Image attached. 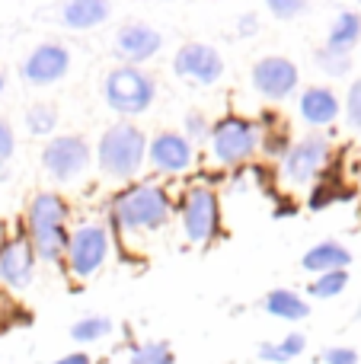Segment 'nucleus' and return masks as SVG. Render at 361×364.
<instances>
[{
  "label": "nucleus",
  "mask_w": 361,
  "mask_h": 364,
  "mask_svg": "<svg viewBox=\"0 0 361 364\" xmlns=\"http://www.w3.org/2000/svg\"><path fill=\"white\" fill-rule=\"evenodd\" d=\"M259 29V19H256V13H247V16L240 19V26H237V32L240 36H249V32H256Z\"/></svg>",
  "instance_id": "nucleus-32"
},
{
  "label": "nucleus",
  "mask_w": 361,
  "mask_h": 364,
  "mask_svg": "<svg viewBox=\"0 0 361 364\" xmlns=\"http://www.w3.org/2000/svg\"><path fill=\"white\" fill-rule=\"evenodd\" d=\"M173 218V201L157 182H134L112 198V224L125 233L163 230Z\"/></svg>",
  "instance_id": "nucleus-2"
},
{
  "label": "nucleus",
  "mask_w": 361,
  "mask_h": 364,
  "mask_svg": "<svg viewBox=\"0 0 361 364\" xmlns=\"http://www.w3.org/2000/svg\"><path fill=\"white\" fill-rule=\"evenodd\" d=\"M0 179H6V170H0Z\"/></svg>",
  "instance_id": "nucleus-37"
},
{
  "label": "nucleus",
  "mask_w": 361,
  "mask_h": 364,
  "mask_svg": "<svg viewBox=\"0 0 361 364\" xmlns=\"http://www.w3.org/2000/svg\"><path fill=\"white\" fill-rule=\"evenodd\" d=\"M131 358L138 364H173L176 361L173 358V348L166 346V342H157V339L141 342V346L131 352Z\"/></svg>",
  "instance_id": "nucleus-25"
},
{
  "label": "nucleus",
  "mask_w": 361,
  "mask_h": 364,
  "mask_svg": "<svg viewBox=\"0 0 361 364\" xmlns=\"http://www.w3.org/2000/svg\"><path fill=\"white\" fill-rule=\"evenodd\" d=\"M358 364H361V361H358Z\"/></svg>",
  "instance_id": "nucleus-39"
},
{
  "label": "nucleus",
  "mask_w": 361,
  "mask_h": 364,
  "mask_svg": "<svg viewBox=\"0 0 361 364\" xmlns=\"http://www.w3.org/2000/svg\"><path fill=\"white\" fill-rule=\"evenodd\" d=\"M211 154L221 166H240L259 151V125L240 115H227V119L211 125Z\"/></svg>",
  "instance_id": "nucleus-7"
},
{
  "label": "nucleus",
  "mask_w": 361,
  "mask_h": 364,
  "mask_svg": "<svg viewBox=\"0 0 361 364\" xmlns=\"http://www.w3.org/2000/svg\"><path fill=\"white\" fill-rule=\"evenodd\" d=\"M349 288V269H339V272H323L311 282V297H320V301H330V297L343 294Z\"/></svg>",
  "instance_id": "nucleus-24"
},
{
  "label": "nucleus",
  "mask_w": 361,
  "mask_h": 364,
  "mask_svg": "<svg viewBox=\"0 0 361 364\" xmlns=\"http://www.w3.org/2000/svg\"><path fill=\"white\" fill-rule=\"evenodd\" d=\"M298 112L311 128H326L339 119L343 102L330 87H307L298 100Z\"/></svg>",
  "instance_id": "nucleus-16"
},
{
  "label": "nucleus",
  "mask_w": 361,
  "mask_h": 364,
  "mask_svg": "<svg viewBox=\"0 0 361 364\" xmlns=\"http://www.w3.org/2000/svg\"><path fill=\"white\" fill-rule=\"evenodd\" d=\"M147 160L160 173H185L195 160V147L179 132H157L147 141Z\"/></svg>",
  "instance_id": "nucleus-14"
},
{
  "label": "nucleus",
  "mask_w": 361,
  "mask_h": 364,
  "mask_svg": "<svg viewBox=\"0 0 361 364\" xmlns=\"http://www.w3.org/2000/svg\"><path fill=\"white\" fill-rule=\"evenodd\" d=\"M128 364H138V361H134V358H128Z\"/></svg>",
  "instance_id": "nucleus-38"
},
{
  "label": "nucleus",
  "mask_w": 361,
  "mask_h": 364,
  "mask_svg": "<svg viewBox=\"0 0 361 364\" xmlns=\"http://www.w3.org/2000/svg\"><path fill=\"white\" fill-rule=\"evenodd\" d=\"M4 240H6V237H4V224H0V243H4Z\"/></svg>",
  "instance_id": "nucleus-36"
},
{
  "label": "nucleus",
  "mask_w": 361,
  "mask_h": 364,
  "mask_svg": "<svg viewBox=\"0 0 361 364\" xmlns=\"http://www.w3.org/2000/svg\"><path fill=\"white\" fill-rule=\"evenodd\" d=\"M173 70L179 77L192 83H202V87H211L224 77V58L215 45H205V42H189L173 55Z\"/></svg>",
  "instance_id": "nucleus-11"
},
{
  "label": "nucleus",
  "mask_w": 361,
  "mask_h": 364,
  "mask_svg": "<svg viewBox=\"0 0 361 364\" xmlns=\"http://www.w3.org/2000/svg\"><path fill=\"white\" fill-rule=\"evenodd\" d=\"M352 265V252L345 250L339 240H320L317 246L301 256V269L311 272V275H323V272H339Z\"/></svg>",
  "instance_id": "nucleus-17"
},
{
  "label": "nucleus",
  "mask_w": 361,
  "mask_h": 364,
  "mask_svg": "<svg viewBox=\"0 0 361 364\" xmlns=\"http://www.w3.org/2000/svg\"><path fill=\"white\" fill-rule=\"evenodd\" d=\"M317 64H320V70H323V74L345 77L352 70V55H336V51H330V48H320L317 51Z\"/></svg>",
  "instance_id": "nucleus-26"
},
{
  "label": "nucleus",
  "mask_w": 361,
  "mask_h": 364,
  "mask_svg": "<svg viewBox=\"0 0 361 364\" xmlns=\"http://www.w3.org/2000/svg\"><path fill=\"white\" fill-rule=\"evenodd\" d=\"M102 96H106V106L112 112L141 115L157 100V83H153V77L147 70L131 68V64H119L102 80Z\"/></svg>",
  "instance_id": "nucleus-4"
},
{
  "label": "nucleus",
  "mask_w": 361,
  "mask_h": 364,
  "mask_svg": "<svg viewBox=\"0 0 361 364\" xmlns=\"http://www.w3.org/2000/svg\"><path fill=\"white\" fill-rule=\"evenodd\" d=\"M42 166L55 182L83 176L90 166V144L80 134H58L42 147Z\"/></svg>",
  "instance_id": "nucleus-8"
},
{
  "label": "nucleus",
  "mask_w": 361,
  "mask_h": 364,
  "mask_svg": "<svg viewBox=\"0 0 361 364\" xmlns=\"http://www.w3.org/2000/svg\"><path fill=\"white\" fill-rule=\"evenodd\" d=\"M253 90L266 100H285L298 90V80H301V70L291 58H281V55H266L253 64Z\"/></svg>",
  "instance_id": "nucleus-10"
},
{
  "label": "nucleus",
  "mask_w": 361,
  "mask_h": 364,
  "mask_svg": "<svg viewBox=\"0 0 361 364\" xmlns=\"http://www.w3.org/2000/svg\"><path fill=\"white\" fill-rule=\"evenodd\" d=\"M211 128H208V119L202 112H189L185 115V141L195 144V141H208Z\"/></svg>",
  "instance_id": "nucleus-29"
},
{
  "label": "nucleus",
  "mask_w": 361,
  "mask_h": 364,
  "mask_svg": "<svg viewBox=\"0 0 361 364\" xmlns=\"http://www.w3.org/2000/svg\"><path fill=\"white\" fill-rule=\"evenodd\" d=\"M109 250H112V240H109L106 227L96 224V220H83L68 237V250H64L68 272L77 282H87V278H93L106 265Z\"/></svg>",
  "instance_id": "nucleus-5"
},
{
  "label": "nucleus",
  "mask_w": 361,
  "mask_h": 364,
  "mask_svg": "<svg viewBox=\"0 0 361 364\" xmlns=\"http://www.w3.org/2000/svg\"><path fill=\"white\" fill-rule=\"evenodd\" d=\"M345 119H349V125L361 132V77L349 87V93H345Z\"/></svg>",
  "instance_id": "nucleus-28"
},
{
  "label": "nucleus",
  "mask_w": 361,
  "mask_h": 364,
  "mask_svg": "<svg viewBox=\"0 0 361 364\" xmlns=\"http://www.w3.org/2000/svg\"><path fill=\"white\" fill-rule=\"evenodd\" d=\"M262 310L275 320H285V323H301L311 316V304L291 288H272L266 297H262Z\"/></svg>",
  "instance_id": "nucleus-19"
},
{
  "label": "nucleus",
  "mask_w": 361,
  "mask_h": 364,
  "mask_svg": "<svg viewBox=\"0 0 361 364\" xmlns=\"http://www.w3.org/2000/svg\"><path fill=\"white\" fill-rule=\"evenodd\" d=\"M0 314H4V310H0ZM6 326V320H4V316H0V329H4Z\"/></svg>",
  "instance_id": "nucleus-35"
},
{
  "label": "nucleus",
  "mask_w": 361,
  "mask_h": 364,
  "mask_svg": "<svg viewBox=\"0 0 361 364\" xmlns=\"http://www.w3.org/2000/svg\"><path fill=\"white\" fill-rule=\"evenodd\" d=\"M179 224L189 243L208 246L221 233V201L217 192L208 186H192L179 205Z\"/></svg>",
  "instance_id": "nucleus-6"
},
{
  "label": "nucleus",
  "mask_w": 361,
  "mask_h": 364,
  "mask_svg": "<svg viewBox=\"0 0 361 364\" xmlns=\"http://www.w3.org/2000/svg\"><path fill=\"white\" fill-rule=\"evenodd\" d=\"M51 364H93V361H90L87 352H70V355H64V358H58Z\"/></svg>",
  "instance_id": "nucleus-33"
},
{
  "label": "nucleus",
  "mask_w": 361,
  "mask_h": 364,
  "mask_svg": "<svg viewBox=\"0 0 361 364\" xmlns=\"http://www.w3.org/2000/svg\"><path fill=\"white\" fill-rule=\"evenodd\" d=\"M358 352L349 346H330L323 348V364H358Z\"/></svg>",
  "instance_id": "nucleus-31"
},
{
  "label": "nucleus",
  "mask_w": 361,
  "mask_h": 364,
  "mask_svg": "<svg viewBox=\"0 0 361 364\" xmlns=\"http://www.w3.org/2000/svg\"><path fill=\"white\" fill-rule=\"evenodd\" d=\"M112 320L102 314H90V316H80V320L70 326V339L77 346H93V342H102L112 336Z\"/></svg>",
  "instance_id": "nucleus-22"
},
{
  "label": "nucleus",
  "mask_w": 361,
  "mask_h": 364,
  "mask_svg": "<svg viewBox=\"0 0 361 364\" xmlns=\"http://www.w3.org/2000/svg\"><path fill=\"white\" fill-rule=\"evenodd\" d=\"M358 38H361V13L343 10L336 19H333L323 48L336 51V55H352V48L358 45Z\"/></svg>",
  "instance_id": "nucleus-20"
},
{
  "label": "nucleus",
  "mask_w": 361,
  "mask_h": 364,
  "mask_svg": "<svg viewBox=\"0 0 361 364\" xmlns=\"http://www.w3.org/2000/svg\"><path fill=\"white\" fill-rule=\"evenodd\" d=\"M70 211L68 201L58 192H38L26 208V240H29L36 259L42 262H61L70 237Z\"/></svg>",
  "instance_id": "nucleus-1"
},
{
  "label": "nucleus",
  "mask_w": 361,
  "mask_h": 364,
  "mask_svg": "<svg viewBox=\"0 0 361 364\" xmlns=\"http://www.w3.org/2000/svg\"><path fill=\"white\" fill-rule=\"evenodd\" d=\"M160 45H163V36L147 23H125L115 32V55L125 64H131V68L151 61L160 51Z\"/></svg>",
  "instance_id": "nucleus-15"
},
{
  "label": "nucleus",
  "mask_w": 361,
  "mask_h": 364,
  "mask_svg": "<svg viewBox=\"0 0 361 364\" xmlns=\"http://www.w3.org/2000/svg\"><path fill=\"white\" fill-rule=\"evenodd\" d=\"M13 154H16V134H13L10 122L0 119V170H6Z\"/></svg>",
  "instance_id": "nucleus-30"
},
{
  "label": "nucleus",
  "mask_w": 361,
  "mask_h": 364,
  "mask_svg": "<svg viewBox=\"0 0 361 364\" xmlns=\"http://www.w3.org/2000/svg\"><path fill=\"white\" fill-rule=\"evenodd\" d=\"M326 160H330V141L323 134H307L281 157V179H288L291 186H307L323 173Z\"/></svg>",
  "instance_id": "nucleus-9"
},
{
  "label": "nucleus",
  "mask_w": 361,
  "mask_h": 364,
  "mask_svg": "<svg viewBox=\"0 0 361 364\" xmlns=\"http://www.w3.org/2000/svg\"><path fill=\"white\" fill-rule=\"evenodd\" d=\"M70 70V51L58 42H42L26 55L23 61V80L32 87H51V83L64 80Z\"/></svg>",
  "instance_id": "nucleus-12"
},
{
  "label": "nucleus",
  "mask_w": 361,
  "mask_h": 364,
  "mask_svg": "<svg viewBox=\"0 0 361 364\" xmlns=\"http://www.w3.org/2000/svg\"><path fill=\"white\" fill-rule=\"evenodd\" d=\"M307 348V336L304 333H288L279 342H262L259 346V358L269 364H288L294 358H301Z\"/></svg>",
  "instance_id": "nucleus-21"
},
{
  "label": "nucleus",
  "mask_w": 361,
  "mask_h": 364,
  "mask_svg": "<svg viewBox=\"0 0 361 364\" xmlns=\"http://www.w3.org/2000/svg\"><path fill=\"white\" fill-rule=\"evenodd\" d=\"M307 4H311V0H266L269 13H272L275 19H294V16H301V13L307 10Z\"/></svg>",
  "instance_id": "nucleus-27"
},
{
  "label": "nucleus",
  "mask_w": 361,
  "mask_h": 364,
  "mask_svg": "<svg viewBox=\"0 0 361 364\" xmlns=\"http://www.w3.org/2000/svg\"><path fill=\"white\" fill-rule=\"evenodd\" d=\"M26 128H29V134H38V138L55 134L58 106H51V102H36V106H29L26 109Z\"/></svg>",
  "instance_id": "nucleus-23"
},
{
  "label": "nucleus",
  "mask_w": 361,
  "mask_h": 364,
  "mask_svg": "<svg viewBox=\"0 0 361 364\" xmlns=\"http://www.w3.org/2000/svg\"><path fill=\"white\" fill-rule=\"evenodd\" d=\"M109 13H112L109 0H68L61 6V23L74 32H87L96 29L99 23H106Z\"/></svg>",
  "instance_id": "nucleus-18"
},
{
  "label": "nucleus",
  "mask_w": 361,
  "mask_h": 364,
  "mask_svg": "<svg viewBox=\"0 0 361 364\" xmlns=\"http://www.w3.org/2000/svg\"><path fill=\"white\" fill-rule=\"evenodd\" d=\"M36 252L26 237H10L0 243V288L26 291L36 282Z\"/></svg>",
  "instance_id": "nucleus-13"
},
{
  "label": "nucleus",
  "mask_w": 361,
  "mask_h": 364,
  "mask_svg": "<svg viewBox=\"0 0 361 364\" xmlns=\"http://www.w3.org/2000/svg\"><path fill=\"white\" fill-rule=\"evenodd\" d=\"M4 87H6V77H4V70H0V96H4Z\"/></svg>",
  "instance_id": "nucleus-34"
},
{
  "label": "nucleus",
  "mask_w": 361,
  "mask_h": 364,
  "mask_svg": "<svg viewBox=\"0 0 361 364\" xmlns=\"http://www.w3.org/2000/svg\"><path fill=\"white\" fill-rule=\"evenodd\" d=\"M96 160H99L102 173H109L112 179H131L141 173L147 160V138L138 125L131 122H115L112 128H106L96 147Z\"/></svg>",
  "instance_id": "nucleus-3"
}]
</instances>
